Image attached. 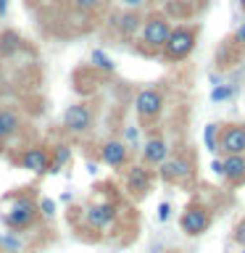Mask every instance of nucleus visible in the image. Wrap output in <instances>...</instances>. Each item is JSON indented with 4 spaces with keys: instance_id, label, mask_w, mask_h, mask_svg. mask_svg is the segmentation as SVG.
I'll use <instances>...</instances> for the list:
<instances>
[{
    "instance_id": "f257e3e1",
    "label": "nucleus",
    "mask_w": 245,
    "mask_h": 253,
    "mask_svg": "<svg viewBox=\"0 0 245 253\" xmlns=\"http://www.w3.org/2000/svg\"><path fill=\"white\" fill-rule=\"evenodd\" d=\"M108 3L111 0H27V8L35 13L42 35L69 40L95 29Z\"/></svg>"
},
{
    "instance_id": "6e6552de",
    "label": "nucleus",
    "mask_w": 245,
    "mask_h": 253,
    "mask_svg": "<svg viewBox=\"0 0 245 253\" xmlns=\"http://www.w3.org/2000/svg\"><path fill=\"white\" fill-rule=\"evenodd\" d=\"M163 103H166L163 92L158 87H145V90H140L134 95V111H137V116L142 122H153V119L161 116Z\"/></svg>"
},
{
    "instance_id": "c85d7f7f",
    "label": "nucleus",
    "mask_w": 245,
    "mask_h": 253,
    "mask_svg": "<svg viewBox=\"0 0 245 253\" xmlns=\"http://www.w3.org/2000/svg\"><path fill=\"white\" fill-rule=\"evenodd\" d=\"M8 8H11V0H0V19L8 16Z\"/></svg>"
},
{
    "instance_id": "5701e85b",
    "label": "nucleus",
    "mask_w": 245,
    "mask_h": 253,
    "mask_svg": "<svg viewBox=\"0 0 245 253\" xmlns=\"http://www.w3.org/2000/svg\"><path fill=\"white\" fill-rule=\"evenodd\" d=\"M0 245L8 251V253H19L21 251V240L16 237V232H8V235H0Z\"/></svg>"
},
{
    "instance_id": "20e7f679",
    "label": "nucleus",
    "mask_w": 245,
    "mask_h": 253,
    "mask_svg": "<svg viewBox=\"0 0 245 253\" xmlns=\"http://www.w3.org/2000/svg\"><path fill=\"white\" fill-rule=\"evenodd\" d=\"M195 42H198V27H187V24L171 27L169 40H166V45L161 47L163 61H169V63L185 61L187 55L195 50Z\"/></svg>"
},
{
    "instance_id": "dca6fc26",
    "label": "nucleus",
    "mask_w": 245,
    "mask_h": 253,
    "mask_svg": "<svg viewBox=\"0 0 245 253\" xmlns=\"http://www.w3.org/2000/svg\"><path fill=\"white\" fill-rule=\"evenodd\" d=\"M166 156H169V142L163 137H148L145 145H142V164L145 166H158L161 161H166Z\"/></svg>"
},
{
    "instance_id": "393cba45",
    "label": "nucleus",
    "mask_w": 245,
    "mask_h": 253,
    "mask_svg": "<svg viewBox=\"0 0 245 253\" xmlns=\"http://www.w3.org/2000/svg\"><path fill=\"white\" fill-rule=\"evenodd\" d=\"M232 240H235L237 245H243V248H245V219H243L240 224L235 227V235H232Z\"/></svg>"
},
{
    "instance_id": "f8f14e48",
    "label": "nucleus",
    "mask_w": 245,
    "mask_h": 253,
    "mask_svg": "<svg viewBox=\"0 0 245 253\" xmlns=\"http://www.w3.org/2000/svg\"><path fill=\"white\" fill-rule=\"evenodd\" d=\"M124 187H126V193L134 195V198L148 195L150 187H153V171H150L145 164H132L124 174Z\"/></svg>"
},
{
    "instance_id": "473e14b6",
    "label": "nucleus",
    "mask_w": 245,
    "mask_h": 253,
    "mask_svg": "<svg viewBox=\"0 0 245 253\" xmlns=\"http://www.w3.org/2000/svg\"><path fill=\"white\" fill-rule=\"evenodd\" d=\"M145 3H153V0H145Z\"/></svg>"
},
{
    "instance_id": "ddd939ff",
    "label": "nucleus",
    "mask_w": 245,
    "mask_h": 253,
    "mask_svg": "<svg viewBox=\"0 0 245 253\" xmlns=\"http://www.w3.org/2000/svg\"><path fill=\"white\" fill-rule=\"evenodd\" d=\"M100 161L111 169H122L129 164V145L124 140H106L100 145Z\"/></svg>"
},
{
    "instance_id": "4be33fe9",
    "label": "nucleus",
    "mask_w": 245,
    "mask_h": 253,
    "mask_svg": "<svg viewBox=\"0 0 245 253\" xmlns=\"http://www.w3.org/2000/svg\"><path fill=\"white\" fill-rule=\"evenodd\" d=\"M235 95V87L232 84H216L213 87V92H211V100L213 103H221V100H229Z\"/></svg>"
},
{
    "instance_id": "7ed1b4c3",
    "label": "nucleus",
    "mask_w": 245,
    "mask_h": 253,
    "mask_svg": "<svg viewBox=\"0 0 245 253\" xmlns=\"http://www.w3.org/2000/svg\"><path fill=\"white\" fill-rule=\"evenodd\" d=\"M169 32H171V21L169 16L163 13H148L142 16V24H140V50L142 53H161V47L166 45L169 40Z\"/></svg>"
},
{
    "instance_id": "72a5a7b5",
    "label": "nucleus",
    "mask_w": 245,
    "mask_h": 253,
    "mask_svg": "<svg viewBox=\"0 0 245 253\" xmlns=\"http://www.w3.org/2000/svg\"><path fill=\"white\" fill-rule=\"evenodd\" d=\"M243 129H245V122H243Z\"/></svg>"
},
{
    "instance_id": "412c9836",
    "label": "nucleus",
    "mask_w": 245,
    "mask_h": 253,
    "mask_svg": "<svg viewBox=\"0 0 245 253\" xmlns=\"http://www.w3.org/2000/svg\"><path fill=\"white\" fill-rule=\"evenodd\" d=\"M37 211H40V219H53L55 216V201L53 198H40Z\"/></svg>"
},
{
    "instance_id": "4468645a",
    "label": "nucleus",
    "mask_w": 245,
    "mask_h": 253,
    "mask_svg": "<svg viewBox=\"0 0 245 253\" xmlns=\"http://www.w3.org/2000/svg\"><path fill=\"white\" fill-rule=\"evenodd\" d=\"M219 150L224 156L229 153H245V129L237 124L219 126Z\"/></svg>"
},
{
    "instance_id": "a878e982",
    "label": "nucleus",
    "mask_w": 245,
    "mask_h": 253,
    "mask_svg": "<svg viewBox=\"0 0 245 253\" xmlns=\"http://www.w3.org/2000/svg\"><path fill=\"white\" fill-rule=\"evenodd\" d=\"M119 5H122V8H132V11H140V8L145 5V0H119Z\"/></svg>"
},
{
    "instance_id": "c756f323",
    "label": "nucleus",
    "mask_w": 245,
    "mask_h": 253,
    "mask_svg": "<svg viewBox=\"0 0 245 253\" xmlns=\"http://www.w3.org/2000/svg\"><path fill=\"white\" fill-rule=\"evenodd\" d=\"M87 171H90V174H98V164L90 161V164H87Z\"/></svg>"
},
{
    "instance_id": "bb28decb",
    "label": "nucleus",
    "mask_w": 245,
    "mask_h": 253,
    "mask_svg": "<svg viewBox=\"0 0 245 253\" xmlns=\"http://www.w3.org/2000/svg\"><path fill=\"white\" fill-rule=\"evenodd\" d=\"M169 216H171V206L161 203V206H158V221H169Z\"/></svg>"
},
{
    "instance_id": "7c9ffc66",
    "label": "nucleus",
    "mask_w": 245,
    "mask_h": 253,
    "mask_svg": "<svg viewBox=\"0 0 245 253\" xmlns=\"http://www.w3.org/2000/svg\"><path fill=\"white\" fill-rule=\"evenodd\" d=\"M71 198H74V193H69V190H66V193L61 195V201H63V203H71Z\"/></svg>"
},
{
    "instance_id": "0eeeda50",
    "label": "nucleus",
    "mask_w": 245,
    "mask_h": 253,
    "mask_svg": "<svg viewBox=\"0 0 245 253\" xmlns=\"http://www.w3.org/2000/svg\"><path fill=\"white\" fill-rule=\"evenodd\" d=\"M16 164L35 177H45V174H50V150L42 145H29L16 156Z\"/></svg>"
},
{
    "instance_id": "2eb2a0df",
    "label": "nucleus",
    "mask_w": 245,
    "mask_h": 253,
    "mask_svg": "<svg viewBox=\"0 0 245 253\" xmlns=\"http://www.w3.org/2000/svg\"><path fill=\"white\" fill-rule=\"evenodd\" d=\"M221 174L227 177L229 185H245V153H229L221 158Z\"/></svg>"
},
{
    "instance_id": "b1692460",
    "label": "nucleus",
    "mask_w": 245,
    "mask_h": 253,
    "mask_svg": "<svg viewBox=\"0 0 245 253\" xmlns=\"http://www.w3.org/2000/svg\"><path fill=\"white\" fill-rule=\"evenodd\" d=\"M137 140H140V129H137V126H126V129H124V142H126V145H137Z\"/></svg>"
},
{
    "instance_id": "f704fd0d",
    "label": "nucleus",
    "mask_w": 245,
    "mask_h": 253,
    "mask_svg": "<svg viewBox=\"0 0 245 253\" xmlns=\"http://www.w3.org/2000/svg\"><path fill=\"white\" fill-rule=\"evenodd\" d=\"M243 253H245V251H243Z\"/></svg>"
},
{
    "instance_id": "aec40b11",
    "label": "nucleus",
    "mask_w": 245,
    "mask_h": 253,
    "mask_svg": "<svg viewBox=\"0 0 245 253\" xmlns=\"http://www.w3.org/2000/svg\"><path fill=\"white\" fill-rule=\"evenodd\" d=\"M203 140H205V148H208L211 153H216L219 150V124H205Z\"/></svg>"
},
{
    "instance_id": "9d476101",
    "label": "nucleus",
    "mask_w": 245,
    "mask_h": 253,
    "mask_svg": "<svg viewBox=\"0 0 245 253\" xmlns=\"http://www.w3.org/2000/svg\"><path fill=\"white\" fill-rule=\"evenodd\" d=\"M158 177L163 182H187L193 177V161L187 156H166V161L158 164Z\"/></svg>"
},
{
    "instance_id": "39448f33",
    "label": "nucleus",
    "mask_w": 245,
    "mask_h": 253,
    "mask_svg": "<svg viewBox=\"0 0 245 253\" xmlns=\"http://www.w3.org/2000/svg\"><path fill=\"white\" fill-rule=\"evenodd\" d=\"M95 124V114L87 103H71V106L63 111V119H61V126L69 137H84L87 132L92 129Z\"/></svg>"
},
{
    "instance_id": "2f4dec72",
    "label": "nucleus",
    "mask_w": 245,
    "mask_h": 253,
    "mask_svg": "<svg viewBox=\"0 0 245 253\" xmlns=\"http://www.w3.org/2000/svg\"><path fill=\"white\" fill-rule=\"evenodd\" d=\"M240 8H243V11H245V0H240Z\"/></svg>"
},
{
    "instance_id": "a211bd4d",
    "label": "nucleus",
    "mask_w": 245,
    "mask_h": 253,
    "mask_svg": "<svg viewBox=\"0 0 245 253\" xmlns=\"http://www.w3.org/2000/svg\"><path fill=\"white\" fill-rule=\"evenodd\" d=\"M66 164H71V145L58 142L50 148V174H58Z\"/></svg>"
},
{
    "instance_id": "6ab92c4d",
    "label": "nucleus",
    "mask_w": 245,
    "mask_h": 253,
    "mask_svg": "<svg viewBox=\"0 0 245 253\" xmlns=\"http://www.w3.org/2000/svg\"><path fill=\"white\" fill-rule=\"evenodd\" d=\"M90 63H92V69L103 71V74H114V71H116L114 58H111L106 50H100V47H95V50L90 53Z\"/></svg>"
},
{
    "instance_id": "423d86ee",
    "label": "nucleus",
    "mask_w": 245,
    "mask_h": 253,
    "mask_svg": "<svg viewBox=\"0 0 245 253\" xmlns=\"http://www.w3.org/2000/svg\"><path fill=\"white\" fill-rule=\"evenodd\" d=\"M108 29L114 32L116 37L122 40H134L140 32V24H142V13L140 11H132V8H119V11H111L108 13Z\"/></svg>"
},
{
    "instance_id": "f03ea898",
    "label": "nucleus",
    "mask_w": 245,
    "mask_h": 253,
    "mask_svg": "<svg viewBox=\"0 0 245 253\" xmlns=\"http://www.w3.org/2000/svg\"><path fill=\"white\" fill-rule=\"evenodd\" d=\"M3 224L11 232H24L32 229L40 221V211H37V198L35 193H16L8 198V209L0 213Z\"/></svg>"
},
{
    "instance_id": "1a4fd4ad",
    "label": "nucleus",
    "mask_w": 245,
    "mask_h": 253,
    "mask_svg": "<svg viewBox=\"0 0 245 253\" xmlns=\"http://www.w3.org/2000/svg\"><path fill=\"white\" fill-rule=\"evenodd\" d=\"M119 216V209L114 201H95L84 209V221L90 229H98V232H103V229H108L111 224L116 221Z\"/></svg>"
},
{
    "instance_id": "9b49d317",
    "label": "nucleus",
    "mask_w": 245,
    "mask_h": 253,
    "mask_svg": "<svg viewBox=\"0 0 245 253\" xmlns=\"http://www.w3.org/2000/svg\"><path fill=\"white\" fill-rule=\"evenodd\" d=\"M179 227H182V232L190 235V237H198V235H203L205 229L211 227V213L208 209H203V206H187L185 211H182V216H179Z\"/></svg>"
},
{
    "instance_id": "f3484780",
    "label": "nucleus",
    "mask_w": 245,
    "mask_h": 253,
    "mask_svg": "<svg viewBox=\"0 0 245 253\" xmlns=\"http://www.w3.org/2000/svg\"><path fill=\"white\" fill-rule=\"evenodd\" d=\"M21 129V116L16 108H0V142L16 137Z\"/></svg>"
},
{
    "instance_id": "cd10ccee",
    "label": "nucleus",
    "mask_w": 245,
    "mask_h": 253,
    "mask_svg": "<svg viewBox=\"0 0 245 253\" xmlns=\"http://www.w3.org/2000/svg\"><path fill=\"white\" fill-rule=\"evenodd\" d=\"M235 42L245 47V24H243V27H240V29H237V32H235Z\"/></svg>"
}]
</instances>
